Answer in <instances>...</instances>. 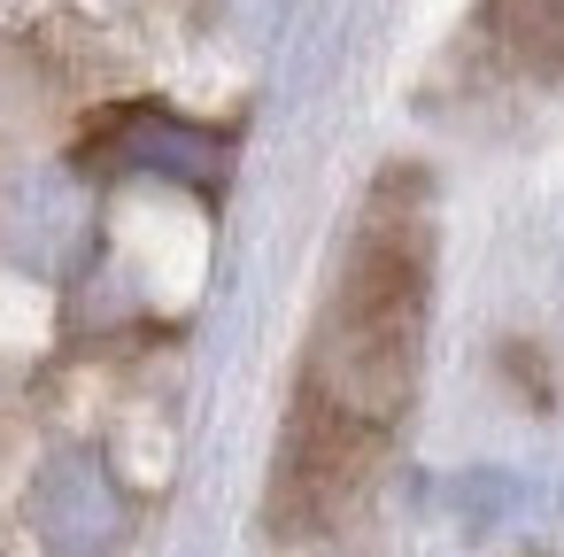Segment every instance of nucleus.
Here are the masks:
<instances>
[{
	"mask_svg": "<svg viewBox=\"0 0 564 557\" xmlns=\"http://www.w3.org/2000/svg\"><path fill=\"white\" fill-rule=\"evenodd\" d=\"M425 310H433V202L417 171H387L340 240L325 310L302 349L294 418L271 480L279 526L310 534L356 503V488L371 480L417 395Z\"/></svg>",
	"mask_w": 564,
	"mask_h": 557,
	"instance_id": "obj_1",
	"label": "nucleus"
},
{
	"mask_svg": "<svg viewBox=\"0 0 564 557\" xmlns=\"http://www.w3.org/2000/svg\"><path fill=\"white\" fill-rule=\"evenodd\" d=\"M487 47L525 78H564V0H479Z\"/></svg>",
	"mask_w": 564,
	"mask_h": 557,
	"instance_id": "obj_2",
	"label": "nucleus"
},
{
	"mask_svg": "<svg viewBox=\"0 0 564 557\" xmlns=\"http://www.w3.org/2000/svg\"><path fill=\"white\" fill-rule=\"evenodd\" d=\"M94 148H101V156L117 148V163H155V171H202V156H209V140H202L194 125L163 117V109H124V117H109Z\"/></svg>",
	"mask_w": 564,
	"mask_h": 557,
	"instance_id": "obj_3",
	"label": "nucleus"
}]
</instances>
